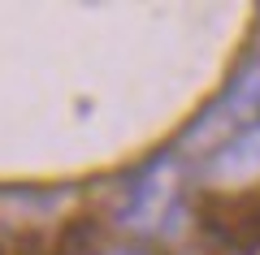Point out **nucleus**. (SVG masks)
I'll list each match as a JSON object with an SVG mask.
<instances>
[{"mask_svg": "<svg viewBox=\"0 0 260 255\" xmlns=\"http://www.w3.org/2000/svg\"><path fill=\"white\" fill-rule=\"evenodd\" d=\"M208 177H221V182H243V177L260 173V121L239 134H230L225 143H217L213 160L204 164Z\"/></svg>", "mask_w": 260, "mask_h": 255, "instance_id": "f03ea898", "label": "nucleus"}, {"mask_svg": "<svg viewBox=\"0 0 260 255\" xmlns=\"http://www.w3.org/2000/svg\"><path fill=\"white\" fill-rule=\"evenodd\" d=\"M178 216H182V191H178L174 160L165 156L130 186L126 203H121V221L143 234H174Z\"/></svg>", "mask_w": 260, "mask_h": 255, "instance_id": "f257e3e1", "label": "nucleus"}, {"mask_svg": "<svg viewBox=\"0 0 260 255\" xmlns=\"http://www.w3.org/2000/svg\"><path fill=\"white\" fill-rule=\"evenodd\" d=\"M117 255H126V251H117Z\"/></svg>", "mask_w": 260, "mask_h": 255, "instance_id": "7ed1b4c3", "label": "nucleus"}]
</instances>
